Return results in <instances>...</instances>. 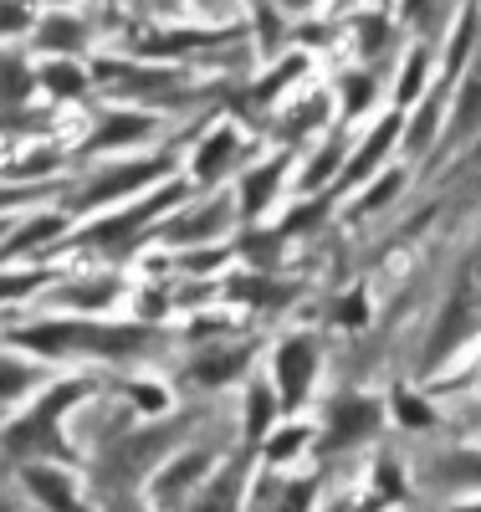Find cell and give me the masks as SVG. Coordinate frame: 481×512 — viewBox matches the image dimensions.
<instances>
[{"instance_id": "cell-1", "label": "cell", "mask_w": 481, "mask_h": 512, "mask_svg": "<svg viewBox=\"0 0 481 512\" xmlns=\"http://www.w3.org/2000/svg\"><path fill=\"white\" fill-rule=\"evenodd\" d=\"M21 344H87L103 354H128L144 344L139 328H41V333H21Z\"/></svg>"}, {"instance_id": "cell-2", "label": "cell", "mask_w": 481, "mask_h": 512, "mask_svg": "<svg viewBox=\"0 0 481 512\" xmlns=\"http://www.w3.org/2000/svg\"><path fill=\"white\" fill-rule=\"evenodd\" d=\"M471 308H481V246L466 256V267H461V282H456V292H451V308H446L441 338H435V354L456 344V323L466 328V313H471Z\"/></svg>"}, {"instance_id": "cell-3", "label": "cell", "mask_w": 481, "mask_h": 512, "mask_svg": "<svg viewBox=\"0 0 481 512\" xmlns=\"http://www.w3.org/2000/svg\"><path fill=\"white\" fill-rule=\"evenodd\" d=\"M159 159H149V164H123V169H113L108 180H98V185H87L82 190V205H98V200H113V195H123V190H139V185H149L154 175H159Z\"/></svg>"}, {"instance_id": "cell-4", "label": "cell", "mask_w": 481, "mask_h": 512, "mask_svg": "<svg viewBox=\"0 0 481 512\" xmlns=\"http://www.w3.org/2000/svg\"><path fill=\"white\" fill-rule=\"evenodd\" d=\"M277 374H282V395L297 405L308 395V379H313V344H287L277 359Z\"/></svg>"}, {"instance_id": "cell-5", "label": "cell", "mask_w": 481, "mask_h": 512, "mask_svg": "<svg viewBox=\"0 0 481 512\" xmlns=\"http://www.w3.org/2000/svg\"><path fill=\"white\" fill-rule=\"evenodd\" d=\"M374 420H379V405H369V400H343V405L333 410V441H354V436L374 431Z\"/></svg>"}, {"instance_id": "cell-6", "label": "cell", "mask_w": 481, "mask_h": 512, "mask_svg": "<svg viewBox=\"0 0 481 512\" xmlns=\"http://www.w3.org/2000/svg\"><path fill=\"white\" fill-rule=\"evenodd\" d=\"M476 123H481V67L471 72L466 93H461V108H456V118H451V139H466Z\"/></svg>"}, {"instance_id": "cell-7", "label": "cell", "mask_w": 481, "mask_h": 512, "mask_svg": "<svg viewBox=\"0 0 481 512\" xmlns=\"http://www.w3.org/2000/svg\"><path fill=\"white\" fill-rule=\"evenodd\" d=\"M395 128H400V123H395V118H389V123L379 128V134H374V139L364 144V154H359L354 164H348V175H343V180H364V175H369V169L379 164V154L389 149V139H395Z\"/></svg>"}, {"instance_id": "cell-8", "label": "cell", "mask_w": 481, "mask_h": 512, "mask_svg": "<svg viewBox=\"0 0 481 512\" xmlns=\"http://www.w3.org/2000/svg\"><path fill=\"white\" fill-rule=\"evenodd\" d=\"M231 159H236V139H231V134L210 139V144L200 149V164H195V169H200V180H215V175H221V169H226Z\"/></svg>"}, {"instance_id": "cell-9", "label": "cell", "mask_w": 481, "mask_h": 512, "mask_svg": "<svg viewBox=\"0 0 481 512\" xmlns=\"http://www.w3.org/2000/svg\"><path fill=\"white\" fill-rule=\"evenodd\" d=\"M221 221H226L221 205H205V210H195V221H174V226H169V241H195V236L215 231Z\"/></svg>"}, {"instance_id": "cell-10", "label": "cell", "mask_w": 481, "mask_h": 512, "mask_svg": "<svg viewBox=\"0 0 481 512\" xmlns=\"http://www.w3.org/2000/svg\"><path fill=\"white\" fill-rule=\"evenodd\" d=\"M149 134V118H108V128L93 139L98 149H108V144H128V139H144Z\"/></svg>"}, {"instance_id": "cell-11", "label": "cell", "mask_w": 481, "mask_h": 512, "mask_svg": "<svg viewBox=\"0 0 481 512\" xmlns=\"http://www.w3.org/2000/svg\"><path fill=\"white\" fill-rule=\"evenodd\" d=\"M277 175H282V164H267V169H256V175L246 180V210L256 216L261 205H267V195L277 190Z\"/></svg>"}, {"instance_id": "cell-12", "label": "cell", "mask_w": 481, "mask_h": 512, "mask_svg": "<svg viewBox=\"0 0 481 512\" xmlns=\"http://www.w3.org/2000/svg\"><path fill=\"white\" fill-rule=\"evenodd\" d=\"M26 482H31L41 497H47L52 507H62V512H77V507H72V492H67V482H62V477H47V472H26Z\"/></svg>"}, {"instance_id": "cell-13", "label": "cell", "mask_w": 481, "mask_h": 512, "mask_svg": "<svg viewBox=\"0 0 481 512\" xmlns=\"http://www.w3.org/2000/svg\"><path fill=\"white\" fill-rule=\"evenodd\" d=\"M82 72L77 67H67V62H57V67H47V88L57 93V98H72V93H82Z\"/></svg>"}, {"instance_id": "cell-14", "label": "cell", "mask_w": 481, "mask_h": 512, "mask_svg": "<svg viewBox=\"0 0 481 512\" xmlns=\"http://www.w3.org/2000/svg\"><path fill=\"white\" fill-rule=\"evenodd\" d=\"M200 472H205V456H185V466H180V472H169V477L159 482V492H164V497H180V492H185V482H190V477H200Z\"/></svg>"}, {"instance_id": "cell-15", "label": "cell", "mask_w": 481, "mask_h": 512, "mask_svg": "<svg viewBox=\"0 0 481 512\" xmlns=\"http://www.w3.org/2000/svg\"><path fill=\"white\" fill-rule=\"evenodd\" d=\"M241 359H246V354H241V349H236V354H221V359H205V364H200V369H195V374H200V379H205V384H215V379H226V374H231V369H241Z\"/></svg>"}, {"instance_id": "cell-16", "label": "cell", "mask_w": 481, "mask_h": 512, "mask_svg": "<svg viewBox=\"0 0 481 512\" xmlns=\"http://www.w3.org/2000/svg\"><path fill=\"white\" fill-rule=\"evenodd\" d=\"M236 482H241V472H231L221 487H215V492L205 497V507H200V512H231V492H236Z\"/></svg>"}, {"instance_id": "cell-17", "label": "cell", "mask_w": 481, "mask_h": 512, "mask_svg": "<svg viewBox=\"0 0 481 512\" xmlns=\"http://www.w3.org/2000/svg\"><path fill=\"white\" fill-rule=\"evenodd\" d=\"M420 82H425V57H410V67H405V77H400V103H410V98L420 93Z\"/></svg>"}, {"instance_id": "cell-18", "label": "cell", "mask_w": 481, "mask_h": 512, "mask_svg": "<svg viewBox=\"0 0 481 512\" xmlns=\"http://www.w3.org/2000/svg\"><path fill=\"white\" fill-rule=\"evenodd\" d=\"M441 11H446V0H410V16L420 26H435V21H441Z\"/></svg>"}, {"instance_id": "cell-19", "label": "cell", "mask_w": 481, "mask_h": 512, "mask_svg": "<svg viewBox=\"0 0 481 512\" xmlns=\"http://www.w3.org/2000/svg\"><path fill=\"white\" fill-rule=\"evenodd\" d=\"M267 420H272V395H251V436L267 431Z\"/></svg>"}, {"instance_id": "cell-20", "label": "cell", "mask_w": 481, "mask_h": 512, "mask_svg": "<svg viewBox=\"0 0 481 512\" xmlns=\"http://www.w3.org/2000/svg\"><path fill=\"white\" fill-rule=\"evenodd\" d=\"M26 88H31V77H26V67H21V62H6V93H11L16 103H21V98H26Z\"/></svg>"}, {"instance_id": "cell-21", "label": "cell", "mask_w": 481, "mask_h": 512, "mask_svg": "<svg viewBox=\"0 0 481 512\" xmlns=\"http://www.w3.org/2000/svg\"><path fill=\"white\" fill-rule=\"evenodd\" d=\"M333 164H338V144H333V149H323V154L313 159V169H308V185H323Z\"/></svg>"}, {"instance_id": "cell-22", "label": "cell", "mask_w": 481, "mask_h": 512, "mask_svg": "<svg viewBox=\"0 0 481 512\" xmlns=\"http://www.w3.org/2000/svg\"><path fill=\"white\" fill-rule=\"evenodd\" d=\"M77 36H82V31H77L72 21H52V26H47V41H57V47H77Z\"/></svg>"}, {"instance_id": "cell-23", "label": "cell", "mask_w": 481, "mask_h": 512, "mask_svg": "<svg viewBox=\"0 0 481 512\" xmlns=\"http://www.w3.org/2000/svg\"><path fill=\"white\" fill-rule=\"evenodd\" d=\"M400 415H405V425H430V410H425V405H415L410 395H400Z\"/></svg>"}, {"instance_id": "cell-24", "label": "cell", "mask_w": 481, "mask_h": 512, "mask_svg": "<svg viewBox=\"0 0 481 512\" xmlns=\"http://www.w3.org/2000/svg\"><path fill=\"white\" fill-rule=\"evenodd\" d=\"M364 103H369V77H354V82H348V108L359 113Z\"/></svg>"}, {"instance_id": "cell-25", "label": "cell", "mask_w": 481, "mask_h": 512, "mask_svg": "<svg viewBox=\"0 0 481 512\" xmlns=\"http://www.w3.org/2000/svg\"><path fill=\"white\" fill-rule=\"evenodd\" d=\"M47 231H57V221H41V226H31V231H21L16 241H11V251H21V246H31V241H41Z\"/></svg>"}, {"instance_id": "cell-26", "label": "cell", "mask_w": 481, "mask_h": 512, "mask_svg": "<svg viewBox=\"0 0 481 512\" xmlns=\"http://www.w3.org/2000/svg\"><path fill=\"white\" fill-rule=\"evenodd\" d=\"M302 446V431H287L282 441H272V456H287V451H297Z\"/></svg>"}, {"instance_id": "cell-27", "label": "cell", "mask_w": 481, "mask_h": 512, "mask_svg": "<svg viewBox=\"0 0 481 512\" xmlns=\"http://www.w3.org/2000/svg\"><path fill=\"white\" fill-rule=\"evenodd\" d=\"M282 6H302V0H282Z\"/></svg>"}]
</instances>
